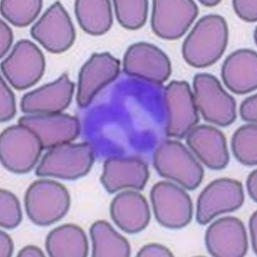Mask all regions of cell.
<instances>
[{"label": "cell", "mask_w": 257, "mask_h": 257, "mask_svg": "<svg viewBox=\"0 0 257 257\" xmlns=\"http://www.w3.org/2000/svg\"><path fill=\"white\" fill-rule=\"evenodd\" d=\"M167 115L166 135L182 139L198 123L200 117L189 83L172 81L164 91Z\"/></svg>", "instance_id": "8"}, {"label": "cell", "mask_w": 257, "mask_h": 257, "mask_svg": "<svg viewBox=\"0 0 257 257\" xmlns=\"http://www.w3.org/2000/svg\"><path fill=\"white\" fill-rule=\"evenodd\" d=\"M90 234L94 257H127L131 246L124 238L108 222L98 220L92 225Z\"/></svg>", "instance_id": "24"}, {"label": "cell", "mask_w": 257, "mask_h": 257, "mask_svg": "<svg viewBox=\"0 0 257 257\" xmlns=\"http://www.w3.org/2000/svg\"><path fill=\"white\" fill-rule=\"evenodd\" d=\"M205 240L209 253L216 257H242L248 249L243 222L233 216L222 217L211 224Z\"/></svg>", "instance_id": "16"}, {"label": "cell", "mask_w": 257, "mask_h": 257, "mask_svg": "<svg viewBox=\"0 0 257 257\" xmlns=\"http://www.w3.org/2000/svg\"><path fill=\"white\" fill-rule=\"evenodd\" d=\"M249 230L250 239L252 247L255 254L257 253V214L256 211L254 212L250 217L249 222Z\"/></svg>", "instance_id": "36"}, {"label": "cell", "mask_w": 257, "mask_h": 257, "mask_svg": "<svg viewBox=\"0 0 257 257\" xmlns=\"http://www.w3.org/2000/svg\"><path fill=\"white\" fill-rule=\"evenodd\" d=\"M0 200V225L7 229L16 228L22 220L21 204L17 197L11 191L2 189Z\"/></svg>", "instance_id": "28"}, {"label": "cell", "mask_w": 257, "mask_h": 257, "mask_svg": "<svg viewBox=\"0 0 257 257\" xmlns=\"http://www.w3.org/2000/svg\"><path fill=\"white\" fill-rule=\"evenodd\" d=\"M110 215L118 228L128 234L140 233L151 220L146 199L135 191H123L116 195L110 205Z\"/></svg>", "instance_id": "20"}, {"label": "cell", "mask_w": 257, "mask_h": 257, "mask_svg": "<svg viewBox=\"0 0 257 257\" xmlns=\"http://www.w3.org/2000/svg\"><path fill=\"white\" fill-rule=\"evenodd\" d=\"M233 6L235 13L247 22L257 21V0H234Z\"/></svg>", "instance_id": "30"}, {"label": "cell", "mask_w": 257, "mask_h": 257, "mask_svg": "<svg viewBox=\"0 0 257 257\" xmlns=\"http://www.w3.org/2000/svg\"><path fill=\"white\" fill-rule=\"evenodd\" d=\"M45 67V58L41 49L27 39L19 41L1 64L4 76L19 90L35 85L43 76Z\"/></svg>", "instance_id": "9"}, {"label": "cell", "mask_w": 257, "mask_h": 257, "mask_svg": "<svg viewBox=\"0 0 257 257\" xmlns=\"http://www.w3.org/2000/svg\"><path fill=\"white\" fill-rule=\"evenodd\" d=\"M94 161L95 154L90 143H65L52 148L44 156L36 175L76 180L90 172Z\"/></svg>", "instance_id": "4"}, {"label": "cell", "mask_w": 257, "mask_h": 257, "mask_svg": "<svg viewBox=\"0 0 257 257\" xmlns=\"http://www.w3.org/2000/svg\"><path fill=\"white\" fill-rule=\"evenodd\" d=\"M151 199L156 220L165 228L181 229L191 222L192 200L180 187L170 182H158L152 187Z\"/></svg>", "instance_id": "7"}, {"label": "cell", "mask_w": 257, "mask_h": 257, "mask_svg": "<svg viewBox=\"0 0 257 257\" xmlns=\"http://www.w3.org/2000/svg\"><path fill=\"white\" fill-rule=\"evenodd\" d=\"M113 3L116 18L122 27L137 30L144 26L149 6L147 0H116Z\"/></svg>", "instance_id": "27"}, {"label": "cell", "mask_w": 257, "mask_h": 257, "mask_svg": "<svg viewBox=\"0 0 257 257\" xmlns=\"http://www.w3.org/2000/svg\"><path fill=\"white\" fill-rule=\"evenodd\" d=\"M75 8L78 23L85 32L101 36L109 31L113 22L110 1L78 0Z\"/></svg>", "instance_id": "23"}, {"label": "cell", "mask_w": 257, "mask_h": 257, "mask_svg": "<svg viewBox=\"0 0 257 257\" xmlns=\"http://www.w3.org/2000/svg\"><path fill=\"white\" fill-rule=\"evenodd\" d=\"M198 14L199 8L192 0H156L153 2V31L166 40H176L184 35Z\"/></svg>", "instance_id": "11"}, {"label": "cell", "mask_w": 257, "mask_h": 257, "mask_svg": "<svg viewBox=\"0 0 257 257\" xmlns=\"http://www.w3.org/2000/svg\"><path fill=\"white\" fill-rule=\"evenodd\" d=\"M43 150L35 133L20 123L8 127L0 136L1 162L15 174L31 171L37 164Z\"/></svg>", "instance_id": "6"}, {"label": "cell", "mask_w": 257, "mask_h": 257, "mask_svg": "<svg viewBox=\"0 0 257 257\" xmlns=\"http://www.w3.org/2000/svg\"><path fill=\"white\" fill-rule=\"evenodd\" d=\"M195 100L205 120L222 127L233 123L236 118L234 98L211 74H197L193 81Z\"/></svg>", "instance_id": "5"}, {"label": "cell", "mask_w": 257, "mask_h": 257, "mask_svg": "<svg viewBox=\"0 0 257 257\" xmlns=\"http://www.w3.org/2000/svg\"><path fill=\"white\" fill-rule=\"evenodd\" d=\"M0 238H1L0 256H11L14 251V244L11 237L6 232L1 230L0 231Z\"/></svg>", "instance_id": "34"}, {"label": "cell", "mask_w": 257, "mask_h": 257, "mask_svg": "<svg viewBox=\"0 0 257 257\" xmlns=\"http://www.w3.org/2000/svg\"><path fill=\"white\" fill-rule=\"evenodd\" d=\"M42 7L41 0H3L1 13L14 26L24 27L34 22Z\"/></svg>", "instance_id": "26"}, {"label": "cell", "mask_w": 257, "mask_h": 257, "mask_svg": "<svg viewBox=\"0 0 257 257\" xmlns=\"http://www.w3.org/2000/svg\"><path fill=\"white\" fill-rule=\"evenodd\" d=\"M137 256L139 257L151 256H174L172 251L164 245L152 243L143 246L138 252Z\"/></svg>", "instance_id": "32"}, {"label": "cell", "mask_w": 257, "mask_h": 257, "mask_svg": "<svg viewBox=\"0 0 257 257\" xmlns=\"http://www.w3.org/2000/svg\"><path fill=\"white\" fill-rule=\"evenodd\" d=\"M123 67L128 75L160 85L172 73L169 57L159 48L146 42L135 43L128 48Z\"/></svg>", "instance_id": "13"}, {"label": "cell", "mask_w": 257, "mask_h": 257, "mask_svg": "<svg viewBox=\"0 0 257 257\" xmlns=\"http://www.w3.org/2000/svg\"><path fill=\"white\" fill-rule=\"evenodd\" d=\"M75 84L64 73L55 81L25 95L21 101L24 113L34 115L61 113L70 105Z\"/></svg>", "instance_id": "17"}, {"label": "cell", "mask_w": 257, "mask_h": 257, "mask_svg": "<svg viewBox=\"0 0 257 257\" xmlns=\"http://www.w3.org/2000/svg\"><path fill=\"white\" fill-rule=\"evenodd\" d=\"M246 188L251 199L257 200V171L251 172L246 180Z\"/></svg>", "instance_id": "35"}, {"label": "cell", "mask_w": 257, "mask_h": 257, "mask_svg": "<svg viewBox=\"0 0 257 257\" xmlns=\"http://www.w3.org/2000/svg\"><path fill=\"white\" fill-rule=\"evenodd\" d=\"M32 37L49 52L68 50L75 40L71 19L59 2L54 3L31 29Z\"/></svg>", "instance_id": "12"}, {"label": "cell", "mask_w": 257, "mask_h": 257, "mask_svg": "<svg viewBox=\"0 0 257 257\" xmlns=\"http://www.w3.org/2000/svg\"><path fill=\"white\" fill-rule=\"evenodd\" d=\"M0 39H1V51L0 57L3 58L11 48L13 42V34L11 28L3 21L0 22Z\"/></svg>", "instance_id": "33"}, {"label": "cell", "mask_w": 257, "mask_h": 257, "mask_svg": "<svg viewBox=\"0 0 257 257\" xmlns=\"http://www.w3.org/2000/svg\"><path fill=\"white\" fill-rule=\"evenodd\" d=\"M244 202L241 183L229 178H221L207 185L197 199L196 220L201 225L215 217L238 210Z\"/></svg>", "instance_id": "10"}, {"label": "cell", "mask_w": 257, "mask_h": 257, "mask_svg": "<svg viewBox=\"0 0 257 257\" xmlns=\"http://www.w3.org/2000/svg\"><path fill=\"white\" fill-rule=\"evenodd\" d=\"M153 165L160 176L189 190L197 189L204 176L203 167L187 148L177 141H166L157 148Z\"/></svg>", "instance_id": "2"}, {"label": "cell", "mask_w": 257, "mask_h": 257, "mask_svg": "<svg viewBox=\"0 0 257 257\" xmlns=\"http://www.w3.org/2000/svg\"><path fill=\"white\" fill-rule=\"evenodd\" d=\"M202 6L206 7H213L219 5L221 1H215V0H201L199 2Z\"/></svg>", "instance_id": "38"}, {"label": "cell", "mask_w": 257, "mask_h": 257, "mask_svg": "<svg viewBox=\"0 0 257 257\" xmlns=\"http://www.w3.org/2000/svg\"><path fill=\"white\" fill-rule=\"evenodd\" d=\"M222 80L237 95L253 92L257 88V54L249 49H238L227 57L221 69Z\"/></svg>", "instance_id": "21"}, {"label": "cell", "mask_w": 257, "mask_h": 257, "mask_svg": "<svg viewBox=\"0 0 257 257\" xmlns=\"http://www.w3.org/2000/svg\"><path fill=\"white\" fill-rule=\"evenodd\" d=\"M240 115L244 121L254 123L257 121V96L247 97L240 107Z\"/></svg>", "instance_id": "31"}, {"label": "cell", "mask_w": 257, "mask_h": 257, "mask_svg": "<svg viewBox=\"0 0 257 257\" xmlns=\"http://www.w3.org/2000/svg\"><path fill=\"white\" fill-rule=\"evenodd\" d=\"M233 155L242 165L253 166L257 164V126L249 123L240 126L231 140Z\"/></svg>", "instance_id": "25"}, {"label": "cell", "mask_w": 257, "mask_h": 257, "mask_svg": "<svg viewBox=\"0 0 257 257\" xmlns=\"http://www.w3.org/2000/svg\"><path fill=\"white\" fill-rule=\"evenodd\" d=\"M120 63L109 53H95L82 66L78 78L77 102L79 106L90 104L101 89L118 76Z\"/></svg>", "instance_id": "14"}, {"label": "cell", "mask_w": 257, "mask_h": 257, "mask_svg": "<svg viewBox=\"0 0 257 257\" xmlns=\"http://www.w3.org/2000/svg\"><path fill=\"white\" fill-rule=\"evenodd\" d=\"M188 146L209 169L221 170L228 166L229 154L225 136L208 125L195 126L186 136Z\"/></svg>", "instance_id": "19"}, {"label": "cell", "mask_w": 257, "mask_h": 257, "mask_svg": "<svg viewBox=\"0 0 257 257\" xmlns=\"http://www.w3.org/2000/svg\"><path fill=\"white\" fill-rule=\"evenodd\" d=\"M149 177L147 164L141 158L111 157L105 162L101 181L105 190L113 194L123 189L142 190Z\"/></svg>", "instance_id": "18"}, {"label": "cell", "mask_w": 257, "mask_h": 257, "mask_svg": "<svg viewBox=\"0 0 257 257\" xmlns=\"http://www.w3.org/2000/svg\"><path fill=\"white\" fill-rule=\"evenodd\" d=\"M19 123L32 131L40 140L43 150L75 140L80 133V123L75 116L57 113L32 115L20 118Z\"/></svg>", "instance_id": "15"}, {"label": "cell", "mask_w": 257, "mask_h": 257, "mask_svg": "<svg viewBox=\"0 0 257 257\" xmlns=\"http://www.w3.org/2000/svg\"><path fill=\"white\" fill-rule=\"evenodd\" d=\"M25 207L34 224L46 226L55 223L70 209L71 197L66 188L49 180L34 182L25 196Z\"/></svg>", "instance_id": "3"}, {"label": "cell", "mask_w": 257, "mask_h": 257, "mask_svg": "<svg viewBox=\"0 0 257 257\" xmlns=\"http://www.w3.org/2000/svg\"><path fill=\"white\" fill-rule=\"evenodd\" d=\"M19 257L45 256L44 252L38 247L34 245H28L19 251Z\"/></svg>", "instance_id": "37"}, {"label": "cell", "mask_w": 257, "mask_h": 257, "mask_svg": "<svg viewBox=\"0 0 257 257\" xmlns=\"http://www.w3.org/2000/svg\"><path fill=\"white\" fill-rule=\"evenodd\" d=\"M0 98H1V109H0V120L6 122L11 120L16 113V103L15 96L11 89L1 77L0 80Z\"/></svg>", "instance_id": "29"}, {"label": "cell", "mask_w": 257, "mask_h": 257, "mask_svg": "<svg viewBox=\"0 0 257 257\" xmlns=\"http://www.w3.org/2000/svg\"><path fill=\"white\" fill-rule=\"evenodd\" d=\"M228 39L225 19L219 15H208L197 22L186 38L182 49L183 57L192 67H209L223 55Z\"/></svg>", "instance_id": "1"}, {"label": "cell", "mask_w": 257, "mask_h": 257, "mask_svg": "<svg viewBox=\"0 0 257 257\" xmlns=\"http://www.w3.org/2000/svg\"><path fill=\"white\" fill-rule=\"evenodd\" d=\"M46 248L52 257H86L88 253V239L80 226L64 224L48 234Z\"/></svg>", "instance_id": "22"}]
</instances>
